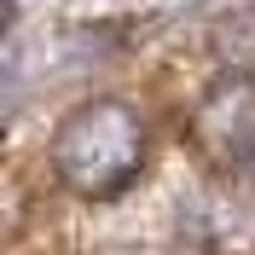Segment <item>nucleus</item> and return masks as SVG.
<instances>
[{
	"label": "nucleus",
	"instance_id": "f257e3e1",
	"mask_svg": "<svg viewBox=\"0 0 255 255\" xmlns=\"http://www.w3.org/2000/svg\"><path fill=\"white\" fill-rule=\"evenodd\" d=\"M151 133L128 99H87L52 133V174L76 197H122L145 168Z\"/></svg>",
	"mask_w": 255,
	"mask_h": 255
},
{
	"label": "nucleus",
	"instance_id": "f03ea898",
	"mask_svg": "<svg viewBox=\"0 0 255 255\" xmlns=\"http://www.w3.org/2000/svg\"><path fill=\"white\" fill-rule=\"evenodd\" d=\"M197 145L226 168L255 157V81H226L197 105Z\"/></svg>",
	"mask_w": 255,
	"mask_h": 255
}]
</instances>
